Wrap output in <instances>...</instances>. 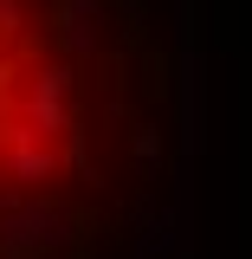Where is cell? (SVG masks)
<instances>
[{
    "mask_svg": "<svg viewBox=\"0 0 252 259\" xmlns=\"http://www.w3.org/2000/svg\"><path fill=\"white\" fill-rule=\"evenodd\" d=\"M32 0H0V194L45 168L39 136L59 130V71L32 65Z\"/></svg>",
    "mask_w": 252,
    "mask_h": 259,
    "instance_id": "cell-1",
    "label": "cell"
}]
</instances>
